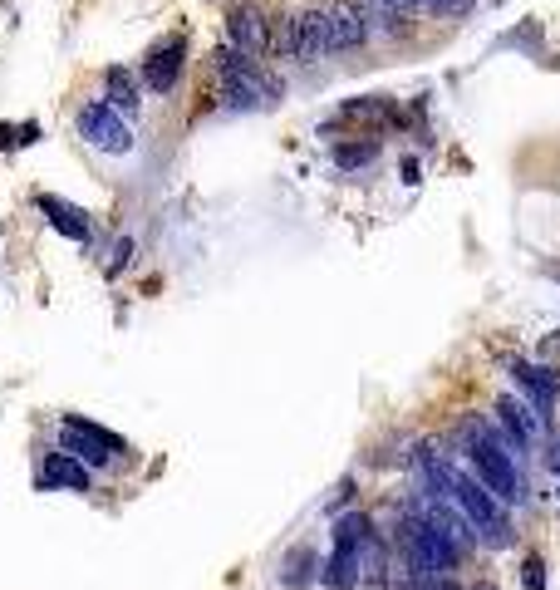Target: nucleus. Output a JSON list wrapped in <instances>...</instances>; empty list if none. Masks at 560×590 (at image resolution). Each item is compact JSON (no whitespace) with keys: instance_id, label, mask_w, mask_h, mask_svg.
I'll list each match as a JSON object with an SVG mask.
<instances>
[{"instance_id":"f03ea898","label":"nucleus","mask_w":560,"mask_h":590,"mask_svg":"<svg viewBox=\"0 0 560 590\" xmlns=\"http://www.w3.org/2000/svg\"><path fill=\"white\" fill-rule=\"evenodd\" d=\"M462 453H467V463H472V477H477L497 502H521V468H516L521 448L506 438L492 418H472V423L462 428Z\"/></svg>"},{"instance_id":"5701e85b","label":"nucleus","mask_w":560,"mask_h":590,"mask_svg":"<svg viewBox=\"0 0 560 590\" xmlns=\"http://www.w3.org/2000/svg\"><path fill=\"white\" fill-rule=\"evenodd\" d=\"M418 5H433L438 15H462V10H467L472 0H418Z\"/></svg>"},{"instance_id":"b1692460","label":"nucleus","mask_w":560,"mask_h":590,"mask_svg":"<svg viewBox=\"0 0 560 590\" xmlns=\"http://www.w3.org/2000/svg\"><path fill=\"white\" fill-rule=\"evenodd\" d=\"M541 359H546V364H551V359H560V330L546 340V345H541Z\"/></svg>"},{"instance_id":"6ab92c4d","label":"nucleus","mask_w":560,"mask_h":590,"mask_svg":"<svg viewBox=\"0 0 560 590\" xmlns=\"http://www.w3.org/2000/svg\"><path fill=\"white\" fill-rule=\"evenodd\" d=\"M541 586H546V561L531 556V561H526V590H541Z\"/></svg>"},{"instance_id":"4be33fe9","label":"nucleus","mask_w":560,"mask_h":590,"mask_svg":"<svg viewBox=\"0 0 560 590\" xmlns=\"http://www.w3.org/2000/svg\"><path fill=\"white\" fill-rule=\"evenodd\" d=\"M379 5H384V10H389L393 20H408V15H413V10H418V0H379Z\"/></svg>"},{"instance_id":"f3484780","label":"nucleus","mask_w":560,"mask_h":590,"mask_svg":"<svg viewBox=\"0 0 560 590\" xmlns=\"http://www.w3.org/2000/svg\"><path fill=\"white\" fill-rule=\"evenodd\" d=\"M315 571H320V561H315L310 551H295V556L285 561V576H280V581H285V586H310Z\"/></svg>"},{"instance_id":"9d476101","label":"nucleus","mask_w":560,"mask_h":590,"mask_svg":"<svg viewBox=\"0 0 560 590\" xmlns=\"http://www.w3.org/2000/svg\"><path fill=\"white\" fill-rule=\"evenodd\" d=\"M35 207H40V212H45V222H50L59 236H69V241H89V236H94L89 212H84V207H74V202H64V197L40 192V197H35Z\"/></svg>"},{"instance_id":"4468645a","label":"nucleus","mask_w":560,"mask_h":590,"mask_svg":"<svg viewBox=\"0 0 560 590\" xmlns=\"http://www.w3.org/2000/svg\"><path fill=\"white\" fill-rule=\"evenodd\" d=\"M339 118H354V123H379V118H393V99H354V104H344Z\"/></svg>"},{"instance_id":"f8f14e48","label":"nucleus","mask_w":560,"mask_h":590,"mask_svg":"<svg viewBox=\"0 0 560 590\" xmlns=\"http://www.w3.org/2000/svg\"><path fill=\"white\" fill-rule=\"evenodd\" d=\"M104 99H109L118 114H138V104H143V79H138L128 64H109V69H104Z\"/></svg>"},{"instance_id":"7ed1b4c3","label":"nucleus","mask_w":560,"mask_h":590,"mask_svg":"<svg viewBox=\"0 0 560 590\" xmlns=\"http://www.w3.org/2000/svg\"><path fill=\"white\" fill-rule=\"evenodd\" d=\"M212 69H217V79H222V94L231 109H271L280 99V84L261 69V59L241 55L236 45H222V50L212 55Z\"/></svg>"},{"instance_id":"423d86ee","label":"nucleus","mask_w":560,"mask_h":590,"mask_svg":"<svg viewBox=\"0 0 560 590\" xmlns=\"http://www.w3.org/2000/svg\"><path fill=\"white\" fill-rule=\"evenodd\" d=\"M506 369H511V379L526 389V404L541 413V418H551V409H556V399H560V374L556 369L541 364V359H511Z\"/></svg>"},{"instance_id":"dca6fc26","label":"nucleus","mask_w":560,"mask_h":590,"mask_svg":"<svg viewBox=\"0 0 560 590\" xmlns=\"http://www.w3.org/2000/svg\"><path fill=\"white\" fill-rule=\"evenodd\" d=\"M271 55L295 59V15H276L271 20Z\"/></svg>"},{"instance_id":"0eeeda50","label":"nucleus","mask_w":560,"mask_h":590,"mask_svg":"<svg viewBox=\"0 0 560 590\" xmlns=\"http://www.w3.org/2000/svg\"><path fill=\"white\" fill-rule=\"evenodd\" d=\"M226 35H231V45H236L241 55H251V59L271 55V20H266L261 5H231Z\"/></svg>"},{"instance_id":"9b49d317","label":"nucleus","mask_w":560,"mask_h":590,"mask_svg":"<svg viewBox=\"0 0 560 590\" xmlns=\"http://www.w3.org/2000/svg\"><path fill=\"white\" fill-rule=\"evenodd\" d=\"M325 55H330L325 10H300L295 15V64H320Z\"/></svg>"},{"instance_id":"412c9836","label":"nucleus","mask_w":560,"mask_h":590,"mask_svg":"<svg viewBox=\"0 0 560 590\" xmlns=\"http://www.w3.org/2000/svg\"><path fill=\"white\" fill-rule=\"evenodd\" d=\"M128 256H133V241H118V246H113V261H109V276H118V271L128 266Z\"/></svg>"},{"instance_id":"aec40b11","label":"nucleus","mask_w":560,"mask_h":590,"mask_svg":"<svg viewBox=\"0 0 560 590\" xmlns=\"http://www.w3.org/2000/svg\"><path fill=\"white\" fill-rule=\"evenodd\" d=\"M30 143H40V123H35V118H25V123L15 128V148H30Z\"/></svg>"},{"instance_id":"bb28decb","label":"nucleus","mask_w":560,"mask_h":590,"mask_svg":"<svg viewBox=\"0 0 560 590\" xmlns=\"http://www.w3.org/2000/svg\"><path fill=\"white\" fill-rule=\"evenodd\" d=\"M551 468L560 472V438H556V443H551Z\"/></svg>"},{"instance_id":"6e6552de","label":"nucleus","mask_w":560,"mask_h":590,"mask_svg":"<svg viewBox=\"0 0 560 590\" xmlns=\"http://www.w3.org/2000/svg\"><path fill=\"white\" fill-rule=\"evenodd\" d=\"M492 423L502 428L506 438L526 453V448H536V438H541V428H546V418L531 409L526 399H516V394H502L497 399V409H492Z\"/></svg>"},{"instance_id":"f257e3e1","label":"nucleus","mask_w":560,"mask_h":590,"mask_svg":"<svg viewBox=\"0 0 560 590\" xmlns=\"http://www.w3.org/2000/svg\"><path fill=\"white\" fill-rule=\"evenodd\" d=\"M423 487L433 492V497H443L448 507H457L462 517H467V527L477 531V541H487V546H511V522L502 517V502L472 477V472L452 468L443 458H433V453H423Z\"/></svg>"},{"instance_id":"a878e982","label":"nucleus","mask_w":560,"mask_h":590,"mask_svg":"<svg viewBox=\"0 0 560 590\" xmlns=\"http://www.w3.org/2000/svg\"><path fill=\"white\" fill-rule=\"evenodd\" d=\"M0 148H15V128L10 123H0Z\"/></svg>"},{"instance_id":"a211bd4d","label":"nucleus","mask_w":560,"mask_h":590,"mask_svg":"<svg viewBox=\"0 0 560 590\" xmlns=\"http://www.w3.org/2000/svg\"><path fill=\"white\" fill-rule=\"evenodd\" d=\"M408 590H467V586H457L452 576H428V581H423V576H413V586H408Z\"/></svg>"},{"instance_id":"ddd939ff","label":"nucleus","mask_w":560,"mask_h":590,"mask_svg":"<svg viewBox=\"0 0 560 590\" xmlns=\"http://www.w3.org/2000/svg\"><path fill=\"white\" fill-rule=\"evenodd\" d=\"M45 482H50V487H69V492H89L94 477H89V463H79L74 453L59 448V453L45 458Z\"/></svg>"},{"instance_id":"2eb2a0df","label":"nucleus","mask_w":560,"mask_h":590,"mask_svg":"<svg viewBox=\"0 0 560 590\" xmlns=\"http://www.w3.org/2000/svg\"><path fill=\"white\" fill-rule=\"evenodd\" d=\"M374 158H379V143H339L335 148V168H344V173H354Z\"/></svg>"},{"instance_id":"20e7f679","label":"nucleus","mask_w":560,"mask_h":590,"mask_svg":"<svg viewBox=\"0 0 560 590\" xmlns=\"http://www.w3.org/2000/svg\"><path fill=\"white\" fill-rule=\"evenodd\" d=\"M59 448L74 453L79 463H94V468H109L118 453H128V443H123L118 433L99 428L94 418H79V413L64 418V428H59Z\"/></svg>"},{"instance_id":"1a4fd4ad","label":"nucleus","mask_w":560,"mask_h":590,"mask_svg":"<svg viewBox=\"0 0 560 590\" xmlns=\"http://www.w3.org/2000/svg\"><path fill=\"white\" fill-rule=\"evenodd\" d=\"M182 64H187V40L177 35V40H163L153 55L143 59V89H153V94H172L177 89V79H182Z\"/></svg>"},{"instance_id":"39448f33","label":"nucleus","mask_w":560,"mask_h":590,"mask_svg":"<svg viewBox=\"0 0 560 590\" xmlns=\"http://www.w3.org/2000/svg\"><path fill=\"white\" fill-rule=\"evenodd\" d=\"M74 128H79V138L89 143V148H99V153H133V128L123 123V114L113 109L109 99H89L79 118H74Z\"/></svg>"},{"instance_id":"393cba45","label":"nucleus","mask_w":560,"mask_h":590,"mask_svg":"<svg viewBox=\"0 0 560 590\" xmlns=\"http://www.w3.org/2000/svg\"><path fill=\"white\" fill-rule=\"evenodd\" d=\"M403 182H418V158H403Z\"/></svg>"}]
</instances>
